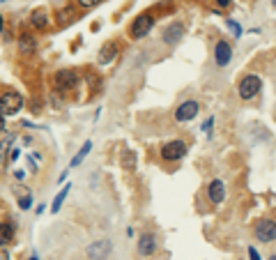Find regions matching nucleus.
<instances>
[{
    "label": "nucleus",
    "instance_id": "nucleus-1",
    "mask_svg": "<svg viewBox=\"0 0 276 260\" xmlns=\"http://www.w3.org/2000/svg\"><path fill=\"white\" fill-rule=\"evenodd\" d=\"M186 152H189V143H186L184 138H173V140H168V143H163L159 154H161L163 161L175 163V161H182V159L186 157Z\"/></svg>",
    "mask_w": 276,
    "mask_h": 260
},
{
    "label": "nucleus",
    "instance_id": "nucleus-2",
    "mask_svg": "<svg viewBox=\"0 0 276 260\" xmlns=\"http://www.w3.org/2000/svg\"><path fill=\"white\" fill-rule=\"evenodd\" d=\"M260 90H263V79H260L258 74H246L244 79L237 83V95H240V99H244V102L256 99L260 95Z\"/></svg>",
    "mask_w": 276,
    "mask_h": 260
},
{
    "label": "nucleus",
    "instance_id": "nucleus-3",
    "mask_svg": "<svg viewBox=\"0 0 276 260\" xmlns=\"http://www.w3.org/2000/svg\"><path fill=\"white\" fill-rule=\"evenodd\" d=\"M21 109H23V95L16 90H7L0 95V115H18L21 113Z\"/></svg>",
    "mask_w": 276,
    "mask_h": 260
},
{
    "label": "nucleus",
    "instance_id": "nucleus-4",
    "mask_svg": "<svg viewBox=\"0 0 276 260\" xmlns=\"http://www.w3.org/2000/svg\"><path fill=\"white\" fill-rule=\"evenodd\" d=\"M253 237L258 240L260 244H272L276 242V221L274 219H260L256 228H253Z\"/></svg>",
    "mask_w": 276,
    "mask_h": 260
},
{
    "label": "nucleus",
    "instance_id": "nucleus-5",
    "mask_svg": "<svg viewBox=\"0 0 276 260\" xmlns=\"http://www.w3.org/2000/svg\"><path fill=\"white\" fill-rule=\"evenodd\" d=\"M152 28H154V16L145 12L138 18H134V23L129 25V37L132 39H143V37H147L152 32Z\"/></svg>",
    "mask_w": 276,
    "mask_h": 260
},
{
    "label": "nucleus",
    "instance_id": "nucleus-6",
    "mask_svg": "<svg viewBox=\"0 0 276 260\" xmlns=\"http://www.w3.org/2000/svg\"><path fill=\"white\" fill-rule=\"evenodd\" d=\"M156 249H159V240H156L154 233H143V235L138 237V244H136V254L140 258H152L156 254Z\"/></svg>",
    "mask_w": 276,
    "mask_h": 260
},
{
    "label": "nucleus",
    "instance_id": "nucleus-7",
    "mask_svg": "<svg viewBox=\"0 0 276 260\" xmlns=\"http://www.w3.org/2000/svg\"><path fill=\"white\" fill-rule=\"evenodd\" d=\"M53 81H55L58 92H72L78 85V74L74 69H60V72H55Z\"/></svg>",
    "mask_w": 276,
    "mask_h": 260
},
{
    "label": "nucleus",
    "instance_id": "nucleus-8",
    "mask_svg": "<svg viewBox=\"0 0 276 260\" xmlns=\"http://www.w3.org/2000/svg\"><path fill=\"white\" fill-rule=\"evenodd\" d=\"M85 254L90 260H108L113 254V244H111V240H95Z\"/></svg>",
    "mask_w": 276,
    "mask_h": 260
},
{
    "label": "nucleus",
    "instance_id": "nucleus-9",
    "mask_svg": "<svg viewBox=\"0 0 276 260\" xmlns=\"http://www.w3.org/2000/svg\"><path fill=\"white\" fill-rule=\"evenodd\" d=\"M198 111H200V104L196 99H186L182 102L177 109H175V120L177 122H191L193 118H198Z\"/></svg>",
    "mask_w": 276,
    "mask_h": 260
},
{
    "label": "nucleus",
    "instance_id": "nucleus-10",
    "mask_svg": "<svg viewBox=\"0 0 276 260\" xmlns=\"http://www.w3.org/2000/svg\"><path fill=\"white\" fill-rule=\"evenodd\" d=\"M184 32H186L184 23H182V21H173V23L166 25V30H163V35H161V42L166 44V46H175V44L182 42Z\"/></svg>",
    "mask_w": 276,
    "mask_h": 260
},
{
    "label": "nucleus",
    "instance_id": "nucleus-11",
    "mask_svg": "<svg viewBox=\"0 0 276 260\" xmlns=\"http://www.w3.org/2000/svg\"><path fill=\"white\" fill-rule=\"evenodd\" d=\"M230 60H233V46L226 39H219L214 44V65L223 69V67L230 65Z\"/></svg>",
    "mask_w": 276,
    "mask_h": 260
},
{
    "label": "nucleus",
    "instance_id": "nucleus-12",
    "mask_svg": "<svg viewBox=\"0 0 276 260\" xmlns=\"http://www.w3.org/2000/svg\"><path fill=\"white\" fill-rule=\"evenodd\" d=\"M226 194H228V189H226V182L223 180H212L207 184V200H210L212 205H221L223 200H226Z\"/></svg>",
    "mask_w": 276,
    "mask_h": 260
},
{
    "label": "nucleus",
    "instance_id": "nucleus-13",
    "mask_svg": "<svg viewBox=\"0 0 276 260\" xmlns=\"http://www.w3.org/2000/svg\"><path fill=\"white\" fill-rule=\"evenodd\" d=\"M118 55H120V46L115 42H106L102 49H99V58H97V60H99V65H111Z\"/></svg>",
    "mask_w": 276,
    "mask_h": 260
},
{
    "label": "nucleus",
    "instance_id": "nucleus-14",
    "mask_svg": "<svg viewBox=\"0 0 276 260\" xmlns=\"http://www.w3.org/2000/svg\"><path fill=\"white\" fill-rule=\"evenodd\" d=\"M48 23H51V14H48V9H44V7H39V9H35V12L30 14V25L35 30H46Z\"/></svg>",
    "mask_w": 276,
    "mask_h": 260
},
{
    "label": "nucleus",
    "instance_id": "nucleus-15",
    "mask_svg": "<svg viewBox=\"0 0 276 260\" xmlns=\"http://www.w3.org/2000/svg\"><path fill=\"white\" fill-rule=\"evenodd\" d=\"M37 51V39L32 35H28V32H23V35L18 37V53L21 55H32Z\"/></svg>",
    "mask_w": 276,
    "mask_h": 260
},
{
    "label": "nucleus",
    "instance_id": "nucleus-16",
    "mask_svg": "<svg viewBox=\"0 0 276 260\" xmlns=\"http://www.w3.org/2000/svg\"><path fill=\"white\" fill-rule=\"evenodd\" d=\"M14 140H16V136H5V138L0 140V173L5 170L7 161H9V147L14 145Z\"/></svg>",
    "mask_w": 276,
    "mask_h": 260
},
{
    "label": "nucleus",
    "instance_id": "nucleus-17",
    "mask_svg": "<svg viewBox=\"0 0 276 260\" xmlns=\"http://www.w3.org/2000/svg\"><path fill=\"white\" fill-rule=\"evenodd\" d=\"M136 163H138V154L134 150L127 147V150L120 152V166L125 170H134V168H136Z\"/></svg>",
    "mask_w": 276,
    "mask_h": 260
},
{
    "label": "nucleus",
    "instance_id": "nucleus-18",
    "mask_svg": "<svg viewBox=\"0 0 276 260\" xmlns=\"http://www.w3.org/2000/svg\"><path fill=\"white\" fill-rule=\"evenodd\" d=\"M12 240H14V226L12 224H0V247H7Z\"/></svg>",
    "mask_w": 276,
    "mask_h": 260
},
{
    "label": "nucleus",
    "instance_id": "nucleus-19",
    "mask_svg": "<svg viewBox=\"0 0 276 260\" xmlns=\"http://www.w3.org/2000/svg\"><path fill=\"white\" fill-rule=\"evenodd\" d=\"M90 147H92V143H90V140H88V143H85V145H83V147H81V150L76 152V157L72 159V168H76L78 163H81L85 157H88V154H90Z\"/></svg>",
    "mask_w": 276,
    "mask_h": 260
},
{
    "label": "nucleus",
    "instance_id": "nucleus-20",
    "mask_svg": "<svg viewBox=\"0 0 276 260\" xmlns=\"http://www.w3.org/2000/svg\"><path fill=\"white\" fill-rule=\"evenodd\" d=\"M67 194H69V184H65V189H62L60 194L55 196V200H53V207H51V212H60V207H62V203H65Z\"/></svg>",
    "mask_w": 276,
    "mask_h": 260
},
{
    "label": "nucleus",
    "instance_id": "nucleus-21",
    "mask_svg": "<svg viewBox=\"0 0 276 260\" xmlns=\"http://www.w3.org/2000/svg\"><path fill=\"white\" fill-rule=\"evenodd\" d=\"M104 0H76V5L81 7V9H92V7L102 5Z\"/></svg>",
    "mask_w": 276,
    "mask_h": 260
},
{
    "label": "nucleus",
    "instance_id": "nucleus-22",
    "mask_svg": "<svg viewBox=\"0 0 276 260\" xmlns=\"http://www.w3.org/2000/svg\"><path fill=\"white\" fill-rule=\"evenodd\" d=\"M18 207H21V210H30V207H32V196L30 194L21 196V198H18Z\"/></svg>",
    "mask_w": 276,
    "mask_h": 260
},
{
    "label": "nucleus",
    "instance_id": "nucleus-23",
    "mask_svg": "<svg viewBox=\"0 0 276 260\" xmlns=\"http://www.w3.org/2000/svg\"><path fill=\"white\" fill-rule=\"evenodd\" d=\"M228 28L235 32V37H240V35H242V28H240L237 23H235V21H230V18H228Z\"/></svg>",
    "mask_w": 276,
    "mask_h": 260
},
{
    "label": "nucleus",
    "instance_id": "nucleus-24",
    "mask_svg": "<svg viewBox=\"0 0 276 260\" xmlns=\"http://www.w3.org/2000/svg\"><path fill=\"white\" fill-rule=\"evenodd\" d=\"M0 260H12V254L5 247H0Z\"/></svg>",
    "mask_w": 276,
    "mask_h": 260
},
{
    "label": "nucleus",
    "instance_id": "nucleus-25",
    "mask_svg": "<svg viewBox=\"0 0 276 260\" xmlns=\"http://www.w3.org/2000/svg\"><path fill=\"white\" fill-rule=\"evenodd\" d=\"M210 127H214V118H207V120H205L203 129H205V131H207V133H210V131H212V129H210Z\"/></svg>",
    "mask_w": 276,
    "mask_h": 260
},
{
    "label": "nucleus",
    "instance_id": "nucleus-26",
    "mask_svg": "<svg viewBox=\"0 0 276 260\" xmlns=\"http://www.w3.org/2000/svg\"><path fill=\"white\" fill-rule=\"evenodd\" d=\"M216 7H219V9H226V7H230V0H216Z\"/></svg>",
    "mask_w": 276,
    "mask_h": 260
},
{
    "label": "nucleus",
    "instance_id": "nucleus-27",
    "mask_svg": "<svg viewBox=\"0 0 276 260\" xmlns=\"http://www.w3.org/2000/svg\"><path fill=\"white\" fill-rule=\"evenodd\" d=\"M249 254H251V260H260V256H258V251H256V249H249Z\"/></svg>",
    "mask_w": 276,
    "mask_h": 260
},
{
    "label": "nucleus",
    "instance_id": "nucleus-28",
    "mask_svg": "<svg viewBox=\"0 0 276 260\" xmlns=\"http://www.w3.org/2000/svg\"><path fill=\"white\" fill-rule=\"evenodd\" d=\"M5 131V115H0V133Z\"/></svg>",
    "mask_w": 276,
    "mask_h": 260
},
{
    "label": "nucleus",
    "instance_id": "nucleus-29",
    "mask_svg": "<svg viewBox=\"0 0 276 260\" xmlns=\"http://www.w3.org/2000/svg\"><path fill=\"white\" fill-rule=\"evenodd\" d=\"M2 28H5V21H2V14H0V32H2Z\"/></svg>",
    "mask_w": 276,
    "mask_h": 260
},
{
    "label": "nucleus",
    "instance_id": "nucleus-30",
    "mask_svg": "<svg viewBox=\"0 0 276 260\" xmlns=\"http://www.w3.org/2000/svg\"><path fill=\"white\" fill-rule=\"evenodd\" d=\"M272 5H274V7H276V0H272Z\"/></svg>",
    "mask_w": 276,
    "mask_h": 260
},
{
    "label": "nucleus",
    "instance_id": "nucleus-31",
    "mask_svg": "<svg viewBox=\"0 0 276 260\" xmlns=\"http://www.w3.org/2000/svg\"><path fill=\"white\" fill-rule=\"evenodd\" d=\"M30 260H37V256H32V258H30Z\"/></svg>",
    "mask_w": 276,
    "mask_h": 260
},
{
    "label": "nucleus",
    "instance_id": "nucleus-32",
    "mask_svg": "<svg viewBox=\"0 0 276 260\" xmlns=\"http://www.w3.org/2000/svg\"><path fill=\"white\" fill-rule=\"evenodd\" d=\"M272 260H276V256H272Z\"/></svg>",
    "mask_w": 276,
    "mask_h": 260
}]
</instances>
